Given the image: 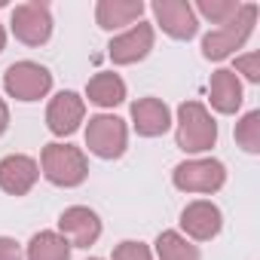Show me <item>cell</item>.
I'll use <instances>...</instances> for the list:
<instances>
[{"mask_svg": "<svg viewBox=\"0 0 260 260\" xmlns=\"http://www.w3.org/2000/svg\"><path fill=\"white\" fill-rule=\"evenodd\" d=\"M175 141L184 153H205L217 144V122L199 101H184L178 107Z\"/></svg>", "mask_w": 260, "mask_h": 260, "instance_id": "1", "label": "cell"}, {"mask_svg": "<svg viewBox=\"0 0 260 260\" xmlns=\"http://www.w3.org/2000/svg\"><path fill=\"white\" fill-rule=\"evenodd\" d=\"M254 22H257V4H242L239 13L226 25H220V28H214L211 34L202 37V55L211 58V61H223L226 55H233L236 49H242L248 43V37L254 31Z\"/></svg>", "mask_w": 260, "mask_h": 260, "instance_id": "2", "label": "cell"}, {"mask_svg": "<svg viewBox=\"0 0 260 260\" xmlns=\"http://www.w3.org/2000/svg\"><path fill=\"white\" fill-rule=\"evenodd\" d=\"M43 178L55 187H80L89 175L86 153L74 144H46L40 153Z\"/></svg>", "mask_w": 260, "mask_h": 260, "instance_id": "3", "label": "cell"}, {"mask_svg": "<svg viewBox=\"0 0 260 260\" xmlns=\"http://www.w3.org/2000/svg\"><path fill=\"white\" fill-rule=\"evenodd\" d=\"M125 144H128V128L119 116L98 113L89 119V125H86L89 153H95L98 159H119L125 153Z\"/></svg>", "mask_w": 260, "mask_h": 260, "instance_id": "4", "label": "cell"}, {"mask_svg": "<svg viewBox=\"0 0 260 260\" xmlns=\"http://www.w3.org/2000/svg\"><path fill=\"white\" fill-rule=\"evenodd\" d=\"M4 89L16 101H40L52 89V74L37 61H16L4 74Z\"/></svg>", "mask_w": 260, "mask_h": 260, "instance_id": "5", "label": "cell"}, {"mask_svg": "<svg viewBox=\"0 0 260 260\" xmlns=\"http://www.w3.org/2000/svg\"><path fill=\"white\" fill-rule=\"evenodd\" d=\"M172 181L184 193H217L226 184V169L220 159H187L175 169Z\"/></svg>", "mask_w": 260, "mask_h": 260, "instance_id": "6", "label": "cell"}, {"mask_svg": "<svg viewBox=\"0 0 260 260\" xmlns=\"http://www.w3.org/2000/svg\"><path fill=\"white\" fill-rule=\"evenodd\" d=\"M13 34L16 40H22L25 46H43L52 37V16H49V4L43 0H31V4H19L13 10Z\"/></svg>", "mask_w": 260, "mask_h": 260, "instance_id": "7", "label": "cell"}, {"mask_svg": "<svg viewBox=\"0 0 260 260\" xmlns=\"http://www.w3.org/2000/svg\"><path fill=\"white\" fill-rule=\"evenodd\" d=\"M153 16H156V25L175 37V40H190L196 37L199 31V16L193 13V7L187 0H153Z\"/></svg>", "mask_w": 260, "mask_h": 260, "instance_id": "8", "label": "cell"}, {"mask_svg": "<svg viewBox=\"0 0 260 260\" xmlns=\"http://www.w3.org/2000/svg\"><path fill=\"white\" fill-rule=\"evenodd\" d=\"M150 49H153V25L138 22V25H132L128 31H122L119 37L110 40L107 55L113 64H135V61L147 58Z\"/></svg>", "mask_w": 260, "mask_h": 260, "instance_id": "9", "label": "cell"}, {"mask_svg": "<svg viewBox=\"0 0 260 260\" xmlns=\"http://www.w3.org/2000/svg\"><path fill=\"white\" fill-rule=\"evenodd\" d=\"M58 230L61 236L71 242V248H89L98 242L101 236V220L92 208L86 205H74V208H64L61 217H58Z\"/></svg>", "mask_w": 260, "mask_h": 260, "instance_id": "10", "label": "cell"}, {"mask_svg": "<svg viewBox=\"0 0 260 260\" xmlns=\"http://www.w3.org/2000/svg\"><path fill=\"white\" fill-rule=\"evenodd\" d=\"M86 116V104L77 92H58L49 107H46V125H49V132L64 138V135H74L80 122Z\"/></svg>", "mask_w": 260, "mask_h": 260, "instance_id": "11", "label": "cell"}, {"mask_svg": "<svg viewBox=\"0 0 260 260\" xmlns=\"http://www.w3.org/2000/svg\"><path fill=\"white\" fill-rule=\"evenodd\" d=\"M220 226H223V214H220V208H217L214 202H208V199H196V202H190V205L181 211V230H184L190 239H196V242L214 239V236L220 233Z\"/></svg>", "mask_w": 260, "mask_h": 260, "instance_id": "12", "label": "cell"}, {"mask_svg": "<svg viewBox=\"0 0 260 260\" xmlns=\"http://www.w3.org/2000/svg\"><path fill=\"white\" fill-rule=\"evenodd\" d=\"M40 178V169L31 156L25 153H13L0 159V190L10 196H25Z\"/></svg>", "mask_w": 260, "mask_h": 260, "instance_id": "13", "label": "cell"}, {"mask_svg": "<svg viewBox=\"0 0 260 260\" xmlns=\"http://www.w3.org/2000/svg\"><path fill=\"white\" fill-rule=\"evenodd\" d=\"M132 125H135V132L144 135V138H159L169 132V125H172V113H169V104L147 95V98H138L132 104Z\"/></svg>", "mask_w": 260, "mask_h": 260, "instance_id": "14", "label": "cell"}, {"mask_svg": "<svg viewBox=\"0 0 260 260\" xmlns=\"http://www.w3.org/2000/svg\"><path fill=\"white\" fill-rule=\"evenodd\" d=\"M208 98H211V107L217 113H236L242 107V83H239V74L230 71V68H220L211 74V83H208Z\"/></svg>", "mask_w": 260, "mask_h": 260, "instance_id": "15", "label": "cell"}, {"mask_svg": "<svg viewBox=\"0 0 260 260\" xmlns=\"http://www.w3.org/2000/svg\"><path fill=\"white\" fill-rule=\"evenodd\" d=\"M144 16V4L141 0H98L95 7V19L104 31H119L125 25H135Z\"/></svg>", "mask_w": 260, "mask_h": 260, "instance_id": "16", "label": "cell"}, {"mask_svg": "<svg viewBox=\"0 0 260 260\" xmlns=\"http://www.w3.org/2000/svg\"><path fill=\"white\" fill-rule=\"evenodd\" d=\"M86 95H89V101L98 104V107H116V104L125 101V83L119 80V74L104 71V74H95V77L86 83Z\"/></svg>", "mask_w": 260, "mask_h": 260, "instance_id": "17", "label": "cell"}, {"mask_svg": "<svg viewBox=\"0 0 260 260\" xmlns=\"http://www.w3.org/2000/svg\"><path fill=\"white\" fill-rule=\"evenodd\" d=\"M28 260H71V242L61 233L43 230L28 242Z\"/></svg>", "mask_w": 260, "mask_h": 260, "instance_id": "18", "label": "cell"}, {"mask_svg": "<svg viewBox=\"0 0 260 260\" xmlns=\"http://www.w3.org/2000/svg\"><path fill=\"white\" fill-rule=\"evenodd\" d=\"M156 257L159 260H199V248L187 242V236L166 230L156 236Z\"/></svg>", "mask_w": 260, "mask_h": 260, "instance_id": "19", "label": "cell"}, {"mask_svg": "<svg viewBox=\"0 0 260 260\" xmlns=\"http://www.w3.org/2000/svg\"><path fill=\"white\" fill-rule=\"evenodd\" d=\"M236 141L248 153H260V110H251L236 122Z\"/></svg>", "mask_w": 260, "mask_h": 260, "instance_id": "20", "label": "cell"}, {"mask_svg": "<svg viewBox=\"0 0 260 260\" xmlns=\"http://www.w3.org/2000/svg\"><path fill=\"white\" fill-rule=\"evenodd\" d=\"M239 7H242L239 0H199V4L193 7V13L211 19V25H226L239 13Z\"/></svg>", "mask_w": 260, "mask_h": 260, "instance_id": "21", "label": "cell"}, {"mask_svg": "<svg viewBox=\"0 0 260 260\" xmlns=\"http://www.w3.org/2000/svg\"><path fill=\"white\" fill-rule=\"evenodd\" d=\"M113 260H153V254L144 242H119L113 248Z\"/></svg>", "mask_w": 260, "mask_h": 260, "instance_id": "22", "label": "cell"}, {"mask_svg": "<svg viewBox=\"0 0 260 260\" xmlns=\"http://www.w3.org/2000/svg\"><path fill=\"white\" fill-rule=\"evenodd\" d=\"M236 71L245 74L248 83H257L260 80V52H248V55H239L236 58Z\"/></svg>", "mask_w": 260, "mask_h": 260, "instance_id": "23", "label": "cell"}, {"mask_svg": "<svg viewBox=\"0 0 260 260\" xmlns=\"http://www.w3.org/2000/svg\"><path fill=\"white\" fill-rule=\"evenodd\" d=\"M0 260H22V245L10 236H0Z\"/></svg>", "mask_w": 260, "mask_h": 260, "instance_id": "24", "label": "cell"}, {"mask_svg": "<svg viewBox=\"0 0 260 260\" xmlns=\"http://www.w3.org/2000/svg\"><path fill=\"white\" fill-rule=\"evenodd\" d=\"M7 125H10V107H7L4 98H0V135L7 132Z\"/></svg>", "mask_w": 260, "mask_h": 260, "instance_id": "25", "label": "cell"}, {"mask_svg": "<svg viewBox=\"0 0 260 260\" xmlns=\"http://www.w3.org/2000/svg\"><path fill=\"white\" fill-rule=\"evenodd\" d=\"M4 46H7V31H4V25H0V52H4Z\"/></svg>", "mask_w": 260, "mask_h": 260, "instance_id": "26", "label": "cell"}, {"mask_svg": "<svg viewBox=\"0 0 260 260\" xmlns=\"http://www.w3.org/2000/svg\"><path fill=\"white\" fill-rule=\"evenodd\" d=\"M89 260H98V257H89Z\"/></svg>", "mask_w": 260, "mask_h": 260, "instance_id": "27", "label": "cell"}]
</instances>
